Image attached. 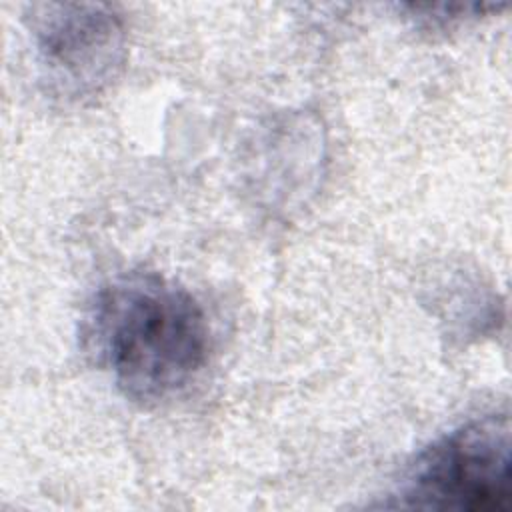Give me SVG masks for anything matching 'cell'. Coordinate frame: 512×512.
Wrapping results in <instances>:
<instances>
[{
    "label": "cell",
    "instance_id": "obj_1",
    "mask_svg": "<svg viewBox=\"0 0 512 512\" xmlns=\"http://www.w3.org/2000/svg\"><path fill=\"white\" fill-rule=\"evenodd\" d=\"M86 336L118 390L140 404L178 394L208 358L200 304L186 288L150 272L106 284L94 298Z\"/></svg>",
    "mask_w": 512,
    "mask_h": 512
},
{
    "label": "cell",
    "instance_id": "obj_2",
    "mask_svg": "<svg viewBox=\"0 0 512 512\" xmlns=\"http://www.w3.org/2000/svg\"><path fill=\"white\" fill-rule=\"evenodd\" d=\"M510 482V420L506 414H490L430 444L408 470L400 504L424 510L494 512L508 508Z\"/></svg>",
    "mask_w": 512,
    "mask_h": 512
},
{
    "label": "cell",
    "instance_id": "obj_3",
    "mask_svg": "<svg viewBox=\"0 0 512 512\" xmlns=\"http://www.w3.org/2000/svg\"><path fill=\"white\" fill-rule=\"evenodd\" d=\"M42 80L66 100L102 94L126 58L122 18L106 4H42L34 16Z\"/></svg>",
    "mask_w": 512,
    "mask_h": 512
}]
</instances>
